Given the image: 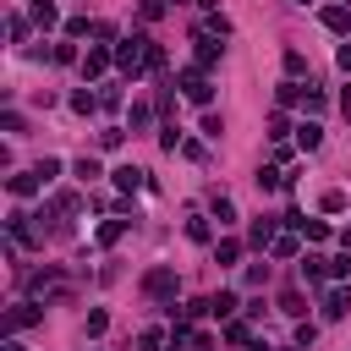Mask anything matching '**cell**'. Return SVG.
Segmentation results:
<instances>
[{
    "instance_id": "9a60e30c",
    "label": "cell",
    "mask_w": 351,
    "mask_h": 351,
    "mask_svg": "<svg viewBox=\"0 0 351 351\" xmlns=\"http://www.w3.org/2000/svg\"><path fill=\"white\" fill-rule=\"evenodd\" d=\"M71 176H77V181H82V186H88V181H99V176H104V170H99V159H93V154H82V159H77V165H71Z\"/></svg>"
},
{
    "instance_id": "f35d334b",
    "label": "cell",
    "mask_w": 351,
    "mask_h": 351,
    "mask_svg": "<svg viewBox=\"0 0 351 351\" xmlns=\"http://www.w3.org/2000/svg\"><path fill=\"white\" fill-rule=\"evenodd\" d=\"M335 60H340V71H351V44H340V55H335Z\"/></svg>"
},
{
    "instance_id": "8d00e7d4",
    "label": "cell",
    "mask_w": 351,
    "mask_h": 351,
    "mask_svg": "<svg viewBox=\"0 0 351 351\" xmlns=\"http://www.w3.org/2000/svg\"><path fill=\"white\" fill-rule=\"evenodd\" d=\"M99 110H121V88H104L99 93Z\"/></svg>"
},
{
    "instance_id": "ac0fdd59",
    "label": "cell",
    "mask_w": 351,
    "mask_h": 351,
    "mask_svg": "<svg viewBox=\"0 0 351 351\" xmlns=\"http://www.w3.org/2000/svg\"><path fill=\"white\" fill-rule=\"evenodd\" d=\"M236 258H241V241H236V236L214 241V263H236Z\"/></svg>"
},
{
    "instance_id": "ffe728a7",
    "label": "cell",
    "mask_w": 351,
    "mask_h": 351,
    "mask_svg": "<svg viewBox=\"0 0 351 351\" xmlns=\"http://www.w3.org/2000/svg\"><path fill=\"white\" fill-rule=\"evenodd\" d=\"M280 313H285V318H302V313H307L302 291H285V296H280Z\"/></svg>"
},
{
    "instance_id": "7c38bea8",
    "label": "cell",
    "mask_w": 351,
    "mask_h": 351,
    "mask_svg": "<svg viewBox=\"0 0 351 351\" xmlns=\"http://www.w3.org/2000/svg\"><path fill=\"white\" fill-rule=\"evenodd\" d=\"M274 236H280V230H274V219H252V230H247V241H252V247H274Z\"/></svg>"
},
{
    "instance_id": "52a82bcc",
    "label": "cell",
    "mask_w": 351,
    "mask_h": 351,
    "mask_svg": "<svg viewBox=\"0 0 351 351\" xmlns=\"http://www.w3.org/2000/svg\"><path fill=\"white\" fill-rule=\"evenodd\" d=\"M318 143H324V126H318V121H302V126H296V148H302V154H313Z\"/></svg>"
},
{
    "instance_id": "8992f818",
    "label": "cell",
    "mask_w": 351,
    "mask_h": 351,
    "mask_svg": "<svg viewBox=\"0 0 351 351\" xmlns=\"http://www.w3.org/2000/svg\"><path fill=\"white\" fill-rule=\"evenodd\" d=\"M44 313H38V302H16L11 307V318H5V329H27V324H38Z\"/></svg>"
},
{
    "instance_id": "1f68e13d",
    "label": "cell",
    "mask_w": 351,
    "mask_h": 351,
    "mask_svg": "<svg viewBox=\"0 0 351 351\" xmlns=\"http://www.w3.org/2000/svg\"><path fill=\"white\" fill-rule=\"evenodd\" d=\"M104 329H110V313L93 307V313H88V335H104Z\"/></svg>"
},
{
    "instance_id": "74e56055",
    "label": "cell",
    "mask_w": 351,
    "mask_h": 351,
    "mask_svg": "<svg viewBox=\"0 0 351 351\" xmlns=\"http://www.w3.org/2000/svg\"><path fill=\"white\" fill-rule=\"evenodd\" d=\"M285 132H291V121H285V115H269V137H274V143H280V137H285Z\"/></svg>"
},
{
    "instance_id": "e0dca14e",
    "label": "cell",
    "mask_w": 351,
    "mask_h": 351,
    "mask_svg": "<svg viewBox=\"0 0 351 351\" xmlns=\"http://www.w3.org/2000/svg\"><path fill=\"white\" fill-rule=\"evenodd\" d=\"M296 252H302V241H296L291 230H285V236H274V247H269V258H296Z\"/></svg>"
},
{
    "instance_id": "44dd1931",
    "label": "cell",
    "mask_w": 351,
    "mask_h": 351,
    "mask_svg": "<svg viewBox=\"0 0 351 351\" xmlns=\"http://www.w3.org/2000/svg\"><path fill=\"white\" fill-rule=\"evenodd\" d=\"M214 219H219V225H236V203H230V197H225V192H219V197H214Z\"/></svg>"
},
{
    "instance_id": "5bb4252c",
    "label": "cell",
    "mask_w": 351,
    "mask_h": 351,
    "mask_svg": "<svg viewBox=\"0 0 351 351\" xmlns=\"http://www.w3.org/2000/svg\"><path fill=\"white\" fill-rule=\"evenodd\" d=\"M192 44H197V60H192V66H203V71H208V66L219 60V44H214V38H203V33H197Z\"/></svg>"
},
{
    "instance_id": "e575fe53",
    "label": "cell",
    "mask_w": 351,
    "mask_h": 351,
    "mask_svg": "<svg viewBox=\"0 0 351 351\" xmlns=\"http://www.w3.org/2000/svg\"><path fill=\"white\" fill-rule=\"evenodd\" d=\"M186 340H192V351H208V346H214V335H208V329H186Z\"/></svg>"
},
{
    "instance_id": "d6a6232c",
    "label": "cell",
    "mask_w": 351,
    "mask_h": 351,
    "mask_svg": "<svg viewBox=\"0 0 351 351\" xmlns=\"http://www.w3.org/2000/svg\"><path fill=\"white\" fill-rule=\"evenodd\" d=\"M33 170H38V176H44V186H49V181H55V176H60V159H38V165H33Z\"/></svg>"
},
{
    "instance_id": "f1b7e54d",
    "label": "cell",
    "mask_w": 351,
    "mask_h": 351,
    "mask_svg": "<svg viewBox=\"0 0 351 351\" xmlns=\"http://www.w3.org/2000/svg\"><path fill=\"white\" fill-rule=\"evenodd\" d=\"M121 137H126L121 126H99V148H121Z\"/></svg>"
},
{
    "instance_id": "7a4b0ae2",
    "label": "cell",
    "mask_w": 351,
    "mask_h": 351,
    "mask_svg": "<svg viewBox=\"0 0 351 351\" xmlns=\"http://www.w3.org/2000/svg\"><path fill=\"white\" fill-rule=\"evenodd\" d=\"M176 82H181V93H186L192 104H208V99H214V82H208V71H203V66H181V77H176Z\"/></svg>"
},
{
    "instance_id": "4fadbf2b",
    "label": "cell",
    "mask_w": 351,
    "mask_h": 351,
    "mask_svg": "<svg viewBox=\"0 0 351 351\" xmlns=\"http://www.w3.org/2000/svg\"><path fill=\"white\" fill-rule=\"evenodd\" d=\"M236 307H241V302H236V291H214V296H208V313H214V318H230Z\"/></svg>"
},
{
    "instance_id": "8fae6325",
    "label": "cell",
    "mask_w": 351,
    "mask_h": 351,
    "mask_svg": "<svg viewBox=\"0 0 351 351\" xmlns=\"http://www.w3.org/2000/svg\"><path fill=\"white\" fill-rule=\"evenodd\" d=\"M318 16H324V27H329V33H346V27H351V11H346V5H324Z\"/></svg>"
},
{
    "instance_id": "83f0119b",
    "label": "cell",
    "mask_w": 351,
    "mask_h": 351,
    "mask_svg": "<svg viewBox=\"0 0 351 351\" xmlns=\"http://www.w3.org/2000/svg\"><path fill=\"white\" fill-rule=\"evenodd\" d=\"M285 71L302 77V71H307V55H302V49H285Z\"/></svg>"
},
{
    "instance_id": "d6986e66",
    "label": "cell",
    "mask_w": 351,
    "mask_h": 351,
    "mask_svg": "<svg viewBox=\"0 0 351 351\" xmlns=\"http://www.w3.org/2000/svg\"><path fill=\"white\" fill-rule=\"evenodd\" d=\"M71 110H77V115H93V110H99V93L77 88V93H71Z\"/></svg>"
},
{
    "instance_id": "cb8c5ba5",
    "label": "cell",
    "mask_w": 351,
    "mask_h": 351,
    "mask_svg": "<svg viewBox=\"0 0 351 351\" xmlns=\"http://www.w3.org/2000/svg\"><path fill=\"white\" fill-rule=\"evenodd\" d=\"M302 93H307L302 82H280V93H274V99H280V104H302Z\"/></svg>"
},
{
    "instance_id": "d4e9b609",
    "label": "cell",
    "mask_w": 351,
    "mask_h": 351,
    "mask_svg": "<svg viewBox=\"0 0 351 351\" xmlns=\"http://www.w3.org/2000/svg\"><path fill=\"white\" fill-rule=\"evenodd\" d=\"M302 230H307V241H313V247H324V241H329V225H324V219H307Z\"/></svg>"
},
{
    "instance_id": "484cf974",
    "label": "cell",
    "mask_w": 351,
    "mask_h": 351,
    "mask_svg": "<svg viewBox=\"0 0 351 351\" xmlns=\"http://www.w3.org/2000/svg\"><path fill=\"white\" fill-rule=\"evenodd\" d=\"M346 274H351V252H335L329 258V280H346Z\"/></svg>"
},
{
    "instance_id": "ab89813d",
    "label": "cell",
    "mask_w": 351,
    "mask_h": 351,
    "mask_svg": "<svg viewBox=\"0 0 351 351\" xmlns=\"http://www.w3.org/2000/svg\"><path fill=\"white\" fill-rule=\"evenodd\" d=\"M340 110H346V121H351V88H346V93H340Z\"/></svg>"
},
{
    "instance_id": "30bf717a",
    "label": "cell",
    "mask_w": 351,
    "mask_h": 351,
    "mask_svg": "<svg viewBox=\"0 0 351 351\" xmlns=\"http://www.w3.org/2000/svg\"><path fill=\"white\" fill-rule=\"evenodd\" d=\"M302 280L307 285H329V258H302Z\"/></svg>"
},
{
    "instance_id": "b9f144b4",
    "label": "cell",
    "mask_w": 351,
    "mask_h": 351,
    "mask_svg": "<svg viewBox=\"0 0 351 351\" xmlns=\"http://www.w3.org/2000/svg\"><path fill=\"white\" fill-rule=\"evenodd\" d=\"M340 247H346V252H351V225H346V230H340Z\"/></svg>"
},
{
    "instance_id": "f546056e",
    "label": "cell",
    "mask_w": 351,
    "mask_h": 351,
    "mask_svg": "<svg viewBox=\"0 0 351 351\" xmlns=\"http://www.w3.org/2000/svg\"><path fill=\"white\" fill-rule=\"evenodd\" d=\"M176 143H181V126L165 121V126H159V148H176Z\"/></svg>"
},
{
    "instance_id": "7402d4cb",
    "label": "cell",
    "mask_w": 351,
    "mask_h": 351,
    "mask_svg": "<svg viewBox=\"0 0 351 351\" xmlns=\"http://www.w3.org/2000/svg\"><path fill=\"white\" fill-rule=\"evenodd\" d=\"M121 230H126V219H104V225H99V247H110V241H121Z\"/></svg>"
},
{
    "instance_id": "836d02e7",
    "label": "cell",
    "mask_w": 351,
    "mask_h": 351,
    "mask_svg": "<svg viewBox=\"0 0 351 351\" xmlns=\"http://www.w3.org/2000/svg\"><path fill=\"white\" fill-rule=\"evenodd\" d=\"M318 203H324V214H340V208H346V192H324Z\"/></svg>"
},
{
    "instance_id": "277c9868",
    "label": "cell",
    "mask_w": 351,
    "mask_h": 351,
    "mask_svg": "<svg viewBox=\"0 0 351 351\" xmlns=\"http://www.w3.org/2000/svg\"><path fill=\"white\" fill-rule=\"evenodd\" d=\"M346 313H351V291L346 285H329L324 291V318H346Z\"/></svg>"
},
{
    "instance_id": "6da1fadb",
    "label": "cell",
    "mask_w": 351,
    "mask_h": 351,
    "mask_svg": "<svg viewBox=\"0 0 351 351\" xmlns=\"http://www.w3.org/2000/svg\"><path fill=\"white\" fill-rule=\"evenodd\" d=\"M115 66H121V71H132V77H137V71H148V33L121 38V44H115Z\"/></svg>"
},
{
    "instance_id": "9c48e42d",
    "label": "cell",
    "mask_w": 351,
    "mask_h": 351,
    "mask_svg": "<svg viewBox=\"0 0 351 351\" xmlns=\"http://www.w3.org/2000/svg\"><path fill=\"white\" fill-rule=\"evenodd\" d=\"M5 186H11V197H33V192L44 186V176H38V170H27V176H11Z\"/></svg>"
},
{
    "instance_id": "5b68a950",
    "label": "cell",
    "mask_w": 351,
    "mask_h": 351,
    "mask_svg": "<svg viewBox=\"0 0 351 351\" xmlns=\"http://www.w3.org/2000/svg\"><path fill=\"white\" fill-rule=\"evenodd\" d=\"M104 71H110V49H104V44H93V49L82 55V77H104Z\"/></svg>"
},
{
    "instance_id": "ba28073f",
    "label": "cell",
    "mask_w": 351,
    "mask_h": 351,
    "mask_svg": "<svg viewBox=\"0 0 351 351\" xmlns=\"http://www.w3.org/2000/svg\"><path fill=\"white\" fill-rule=\"evenodd\" d=\"M110 176H115V186H121V192H137V186H143V181H148V176H143V170H137V165H115V170H110Z\"/></svg>"
},
{
    "instance_id": "603a6c76",
    "label": "cell",
    "mask_w": 351,
    "mask_h": 351,
    "mask_svg": "<svg viewBox=\"0 0 351 351\" xmlns=\"http://www.w3.org/2000/svg\"><path fill=\"white\" fill-rule=\"evenodd\" d=\"M137 346H143V351H165L170 340H165V329H143V335H137Z\"/></svg>"
},
{
    "instance_id": "60d3db41",
    "label": "cell",
    "mask_w": 351,
    "mask_h": 351,
    "mask_svg": "<svg viewBox=\"0 0 351 351\" xmlns=\"http://www.w3.org/2000/svg\"><path fill=\"white\" fill-rule=\"evenodd\" d=\"M0 351H27V346H22V340H16V335H11V340H5V346H0Z\"/></svg>"
},
{
    "instance_id": "d590c367",
    "label": "cell",
    "mask_w": 351,
    "mask_h": 351,
    "mask_svg": "<svg viewBox=\"0 0 351 351\" xmlns=\"http://www.w3.org/2000/svg\"><path fill=\"white\" fill-rule=\"evenodd\" d=\"M148 71H165V49H159L154 38H148Z\"/></svg>"
},
{
    "instance_id": "7bdbcfd3",
    "label": "cell",
    "mask_w": 351,
    "mask_h": 351,
    "mask_svg": "<svg viewBox=\"0 0 351 351\" xmlns=\"http://www.w3.org/2000/svg\"><path fill=\"white\" fill-rule=\"evenodd\" d=\"M296 5H313V0H296Z\"/></svg>"
},
{
    "instance_id": "4316f807",
    "label": "cell",
    "mask_w": 351,
    "mask_h": 351,
    "mask_svg": "<svg viewBox=\"0 0 351 351\" xmlns=\"http://www.w3.org/2000/svg\"><path fill=\"white\" fill-rule=\"evenodd\" d=\"M33 22H38V27H55V5H49V0H33Z\"/></svg>"
},
{
    "instance_id": "2e32d148",
    "label": "cell",
    "mask_w": 351,
    "mask_h": 351,
    "mask_svg": "<svg viewBox=\"0 0 351 351\" xmlns=\"http://www.w3.org/2000/svg\"><path fill=\"white\" fill-rule=\"evenodd\" d=\"M252 181H258V192H280V186H285V176H280L274 165H263V170H258Z\"/></svg>"
},
{
    "instance_id": "3957f363",
    "label": "cell",
    "mask_w": 351,
    "mask_h": 351,
    "mask_svg": "<svg viewBox=\"0 0 351 351\" xmlns=\"http://www.w3.org/2000/svg\"><path fill=\"white\" fill-rule=\"evenodd\" d=\"M143 291H148V296H170V291H176V269H165V263H159V269H148Z\"/></svg>"
},
{
    "instance_id": "4dcf8cb0",
    "label": "cell",
    "mask_w": 351,
    "mask_h": 351,
    "mask_svg": "<svg viewBox=\"0 0 351 351\" xmlns=\"http://www.w3.org/2000/svg\"><path fill=\"white\" fill-rule=\"evenodd\" d=\"M186 236H192V241H208L214 225H208V219H186Z\"/></svg>"
}]
</instances>
